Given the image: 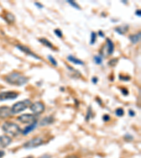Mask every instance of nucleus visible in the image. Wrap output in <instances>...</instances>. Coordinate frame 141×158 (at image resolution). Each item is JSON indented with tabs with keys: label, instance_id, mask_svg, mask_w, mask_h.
Instances as JSON below:
<instances>
[{
	"label": "nucleus",
	"instance_id": "nucleus-1",
	"mask_svg": "<svg viewBox=\"0 0 141 158\" xmlns=\"http://www.w3.org/2000/svg\"><path fill=\"white\" fill-rule=\"evenodd\" d=\"M4 80L7 83H9V85L17 86H24L28 82V79L25 76L23 75L22 74L14 72L5 76Z\"/></svg>",
	"mask_w": 141,
	"mask_h": 158
},
{
	"label": "nucleus",
	"instance_id": "nucleus-2",
	"mask_svg": "<svg viewBox=\"0 0 141 158\" xmlns=\"http://www.w3.org/2000/svg\"><path fill=\"white\" fill-rule=\"evenodd\" d=\"M2 129L5 133L12 135L14 136H17L20 133H22V130L18 124L11 122H6L2 126Z\"/></svg>",
	"mask_w": 141,
	"mask_h": 158
},
{
	"label": "nucleus",
	"instance_id": "nucleus-3",
	"mask_svg": "<svg viewBox=\"0 0 141 158\" xmlns=\"http://www.w3.org/2000/svg\"><path fill=\"white\" fill-rule=\"evenodd\" d=\"M30 105H31V102L28 99L18 102V103H15L11 108L12 114H18L21 113V112L25 110L28 107L30 106Z\"/></svg>",
	"mask_w": 141,
	"mask_h": 158
},
{
	"label": "nucleus",
	"instance_id": "nucleus-4",
	"mask_svg": "<svg viewBox=\"0 0 141 158\" xmlns=\"http://www.w3.org/2000/svg\"><path fill=\"white\" fill-rule=\"evenodd\" d=\"M114 52V44L113 43L112 40L107 38L106 44L102 47L100 50V55L102 56H108L112 55Z\"/></svg>",
	"mask_w": 141,
	"mask_h": 158
},
{
	"label": "nucleus",
	"instance_id": "nucleus-5",
	"mask_svg": "<svg viewBox=\"0 0 141 158\" xmlns=\"http://www.w3.org/2000/svg\"><path fill=\"white\" fill-rule=\"evenodd\" d=\"M43 144V140L40 137H36V138L32 139L25 142L24 144V148L25 149H33L40 146Z\"/></svg>",
	"mask_w": 141,
	"mask_h": 158
},
{
	"label": "nucleus",
	"instance_id": "nucleus-6",
	"mask_svg": "<svg viewBox=\"0 0 141 158\" xmlns=\"http://www.w3.org/2000/svg\"><path fill=\"white\" fill-rule=\"evenodd\" d=\"M30 109L35 114H40L45 111V107L44 103L38 101L31 104L30 106Z\"/></svg>",
	"mask_w": 141,
	"mask_h": 158
},
{
	"label": "nucleus",
	"instance_id": "nucleus-7",
	"mask_svg": "<svg viewBox=\"0 0 141 158\" xmlns=\"http://www.w3.org/2000/svg\"><path fill=\"white\" fill-rule=\"evenodd\" d=\"M18 120L21 123L24 124H32L36 122V117L31 114H24L19 117H18Z\"/></svg>",
	"mask_w": 141,
	"mask_h": 158
},
{
	"label": "nucleus",
	"instance_id": "nucleus-8",
	"mask_svg": "<svg viewBox=\"0 0 141 158\" xmlns=\"http://www.w3.org/2000/svg\"><path fill=\"white\" fill-rule=\"evenodd\" d=\"M16 47L18 49L20 50V52H22L23 53H25V54L29 56L34 58L35 59H36V60H41V58L39 56H38L37 55H36L34 52H32V51L30 50L28 47H26V46L21 45V44H18V45L16 46Z\"/></svg>",
	"mask_w": 141,
	"mask_h": 158
},
{
	"label": "nucleus",
	"instance_id": "nucleus-9",
	"mask_svg": "<svg viewBox=\"0 0 141 158\" xmlns=\"http://www.w3.org/2000/svg\"><path fill=\"white\" fill-rule=\"evenodd\" d=\"M19 94L14 91H4L0 93V101H7V100H14L18 98Z\"/></svg>",
	"mask_w": 141,
	"mask_h": 158
},
{
	"label": "nucleus",
	"instance_id": "nucleus-10",
	"mask_svg": "<svg viewBox=\"0 0 141 158\" xmlns=\"http://www.w3.org/2000/svg\"><path fill=\"white\" fill-rule=\"evenodd\" d=\"M12 112L11 108L8 106H1L0 107V118L5 119L9 118L11 115Z\"/></svg>",
	"mask_w": 141,
	"mask_h": 158
},
{
	"label": "nucleus",
	"instance_id": "nucleus-11",
	"mask_svg": "<svg viewBox=\"0 0 141 158\" xmlns=\"http://www.w3.org/2000/svg\"><path fill=\"white\" fill-rule=\"evenodd\" d=\"M11 143V139L8 136H0V148H6Z\"/></svg>",
	"mask_w": 141,
	"mask_h": 158
},
{
	"label": "nucleus",
	"instance_id": "nucleus-12",
	"mask_svg": "<svg viewBox=\"0 0 141 158\" xmlns=\"http://www.w3.org/2000/svg\"><path fill=\"white\" fill-rule=\"evenodd\" d=\"M37 125V121L33 122L32 124H30L29 125L25 127V128L22 131L23 135H24L25 136V135H27L29 133H30V132L33 131V130L36 128Z\"/></svg>",
	"mask_w": 141,
	"mask_h": 158
},
{
	"label": "nucleus",
	"instance_id": "nucleus-13",
	"mask_svg": "<svg viewBox=\"0 0 141 158\" xmlns=\"http://www.w3.org/2000/svg\"><path fill=\"white\" fill-rule=\"evenodd\" d=\"M54 122V118L52 116H47L43 118L40 122V126H47Z\"/></svg>",
	"mask_w": 141,
	"mask_h": 158
},
{
	"label": "nucleus",
	"instance_id": "nucleus-14",
	"mask_svg": "<svg viewBox=\"0 0 141 158\" xmlns=\"http://www.w3.org/2000/svg\"><path fill=\"white\" fill-rule=\"evenodd\" d=\"M67 60L69 61V62L73 63L76 65H84V63H83V60H81L80 59H78V58L74 57L73 56H72V55L68 56L67 57Z\"/></svg>",
	"mask_w": 141,
	"mask_h": 158
},
{
	"label": "nucleus",
	"instance_id": "nucleus-15",
	"mask_svg": "<svg viewBox=\"0 0 141 158\" xmlns=\"http://www.w3.org/2000/svg\"><path fill=\"white\" fill-rule=\"evenodd\" d=\"M38 41H39L41 44L45 46L46 47L50 48V49H55V47H54V45L52 44V43L50 42V41H49L48 40L46 39V38H44V37L40 38V39L38 40Z\"/></svg>",
	"mask_w": 141,
	"mask_h": 158
},
{
	"label": "nucleus",
	"instance_id": "nucleus-16",
	"mask_svg": "<svg viewBox=\"0 0 141 158\" xmlns=\"http://www.w3.org/2000/svg\"><path fill=\"white\" fill-rule=\"evenodd\" d=\"M140 37H141V35H140V32H139V33H137V34L129 35V39L130 42L133 43V44H137L138 42H140Z\"/></svg>",
	"mask_w": 141,
	"mask_h": 158
},
{
	"label": "nucleus",
	"instance_id": "nucleus-17",
	"mask_svg": "<svg viewBox=\"0 0 141 158\" xmlns=\"http://www.w3.org/2000/svg\"><path fill=\"white\" fill-rule=\"evenodd\" d=\"M129 28V26L128 25H122V26H119L115 28V32L119 33V35H124L126 32L128 31V29Z\"/></svg>",
	"mask_w": 141,
	"mask_h": 158
},
{
	"label": "nucleus",
	"instance_id": "nucleus-18",
	"mask_svg": "<svg viewBox=\"0 0 141 158\" xmlns=\"http://www.w3.org/2000/svg\"><path fill=\"white\" fill-rule=\"evenodd\" d=\"M5 19L7 20V21L9 23H12L14 22L15 20V16L11 13H7L5 16Z\"/></svg>",
	"mask_w": 141,
	"mask_h": 158
},
{
	"label": "nucleus",
	"instance_id": "nucleus-19",
	"mask_svg": "<svg viewBox=\"0 0 141 158\" xmlns=\"http://www.w3.org/2000/svg\"><path fill=\"white\" fill-rule=\"evenodd\" d=\"M68 3L71 5V6L73 7L74 9H76L78 10H80L81 9V7L79 6V5L76 3V2H75L74 1H73V0H68L67 1Z\"/></svg>",
	"mask_w": 141,
	"mask_h": 158
},
{
	"label": "nucleus",
	"instance_id": "nucleus-20",
	"mask_svg": "<svg viewBox=\"0 0 141 158\" xmlns=\"http://www.w3.org/2000/svg\"><path fill=\"white\" fill-rule=\"evenodd\" d=\"M96 40H97V34L95 32H91V37H90V44L92 45L94 44L96 42Z\"/></svg>",
	"mask_w": 141,
	"mask_h": 158
},
{
	"label": "nucleus",
	"instance_id": "nucleus-21",
	"mask_svg": "<svg viewBox=\"0 0 141 158\" xmlns=\"http://www.w3.org/2000/svg\"><path fill=\"white\" fill-rule=\"evenodd\" d=\"M47 58H48V60H50V62L52 63V64L54 65V66H57V65H58V63H57V61H56V60H55V58H54L52 56H51V55H49L48 56H47Z\"/></svg>",
	"mask_w": 141,
	"mask_h": 158
},
{
	"label": "nucleus",
	"instance_id": "nucleus-22",
	"mask_svg": "<svg viewBox=\"0 0 141 158\" xmlns=\"http://www.w3.org/2000/svg\"><path fill=\"white\" fill-rule=\"evenodd\" d=\"M94 60L97 65H101L102 63V58L101 56H94Z\"/></svg>",
	"mask_w": 141,
	"mask_h": 158
},
{
	"label": "nucleus",
	"instance_id": "nucleus-23",
	"mask_svg": "<svg viewBox=\"0 0 141 158\" xmlns=\"http://www.w3.org/2000/svg\"><path fill=\"white\" fill-rule=\"evenodd\" d=\"M118 58H112V59L110 60L108 63V65L111 66V67H114L115 65L117 64L118 63Z\"/></svg>",
	"mask_w": 141,
	"mask_h": 158
},
{
	"label": "nucleus",
	"instance_id": "nucleus-24",
	"mask_svg": "<svg viewBox=\"0 0 141 158\" xmlns=\"http://www.w3.org/2000/svg\"><path fill=\"white\" fill-rule=\"evenodd\" d=\"M115 113H116L118 117H122L124 114V110L121 108H117L116 110V111H115Z\"/></svg>",
	"mask_w": 141,
	"mask_h": 158
},
{
	"label": "nucleus",
	"instance_id": "nucleus-25",
	"mask_svg": "<svg viewBox=\"0 0 141 158\" xmlns=\"http://www.w3.org/2000/svg\"><path fill=\"white\" fill-rule=\"evenodd\" d=\"M54 32L56 35V37H58L59 38H62L63 37V33L61 32V30L59 29H55L54 30Z\"/></svg>",
	"mask_w": 141,
	"mask_h": 158
},
{
	"label": "nucleus",
	"instance_id": "nucleus-26",
	"mask_svg": "<svg viewBox=\"0 0 141 158\" xmlns=\"http://www.w3.org/2000/svg\"><path fill=\"white\" fill-rule=\"evenodd\" d=\"M119 79H120V80H123V81H129V80H130V77H129V76H127V75H119Z\"/></svg>",
	"mask_w": 141,
	"mask_h": 158
},
{
	"label": "nucleus",
	"instance_id": "nucleus-27",
	"mask_svg": "<svg viewBox=\"0 0 141 158\" xmlns=\"http://www.w3.org/2000/svg\"><path fill=\"white\" fill-rule=\"evenodd\" d=\"M92 114V111H91V108H89L88 110V113H87V116H86V120L88 121L90 118V115Z\"/></svg>",
	"mask_w": 141,
	"mask_h": 158
},
{
	"label": "nucleus",
	"instance_id": "nucleus-28",
	"mask_svg": "<svg viewBox=\"0 0 141 158\" xmlns=\"http://www.w3.org/2000/svg\"><path fill=\"white\" fill-rule=\"evenodd\" d=\"M121 93L123 94V95H124V96H126V95H128V94H129V91H128V89H121Z\"/></svg>",
	"mask_w": 141,
	"mask_h": 158
},
{
	"label": "nucleus",
	"instance_id": "nucleus-29",
	"mask_svg": "<svg viewBox=\"0 0 141 158\" xmlns=\"http://www.w3.org/2000/svg\"><path fill=\"white\" fill-rule=\"evenodd\" d=\"M97 81H98V79H97V77H94L92 78V82L95 84V85H96V84L97 83Z\"/></svg>",
	"mask_w": 141,
	"mask_h": 158
},
{
	"label": "nucleus",
	"instance_id": "nucleus-30",
	"mask_svg": "<svg viewBox=\"0 0 141 158\" xmlns=\"http://www.w3.org/2000/svg\"><path fill=\"white\" fill-rule=\"evenodd\" d=\"M35 6H37V8H39V9H42V8H43V5H42V4H41L40 3H39V2H35Z\"/></svg>",
	"mask_w": 141,
	"mask_h": 158
},
{
	"label": "nucleus",
	"instance_id": "nucleus-31",
	"mask_svg": "<svg viewBox=\"0 0 141 158\" xmlns=\"http://www.w3.org/2000/svg\"><path fill=\"white\" fill-rule=\"evenodd\" d=\"M103 119H104V121H105V122L109 121L110 119V117L109 115H107V114H105V115L103 117Z\"/></svg>",
	"mask_w": 141,
	"mask_h": 158
},
{
	"label": "nucleus",
	"instance_id": "nucleus-32",
	"mask_svg": "<svg viewBox=\"0 0 141 158\" xmlns=\"http://www.w3.org/2000/svg\"><path fill=\"white\" fill-rule=\"evenodd\" d=\"M39 158H51V156L50 155H47V154H45V155H43L42 156L40 157Z\"/></svg>",
	"mask_w": 141,
	"mask_h": 158
},
{
	"label": "nucleus",
	"instance_id": "nucleus-33",
	"mask_svg": "<svg viewBox=\"0 0 141 158\" xmlns=\"http://www.w3.org/2000/svg\"><path fill=\"white\" fill-rule=\"evenodd\" d=\"M135 15H136V16H138V17H140V16H141L140 10H137V11H135Z\"/></svg>",
	"mask_w": 141,
	"mask_h": 158
},
{
	"label": "nucleus",
	"instance_id": "nucleus-34",
	"mask_svg": "<svg viewBox=\"0 0 141 158\" xmlns=\"http://www.w3.org/2000/svg\"><path fill=\"white\" fill-rule=\"evenodd\" d=\"M129 115L131 116V117L135 116V112L131 110H129Z\"/></svg>",
	"mask_w": 141,
	"mask_h": 158
},
{
	"label": "nucleus",
	"instance_id": "nucleus-35",
	"mask_svg": "<svg viewBox=\"0 0 141 158\" xmlns=\"http://www.w3.org/2000/svg\"><path fill=\"white\" fill-rule=\"evenodd\" d=\"M66 158H78V157L76 156V155H68V156H67Z\"/></svg>",
	"mask_w": 141,
	"mask_h": 158
},
{
	"label": "nucleus",
	"instance_id": "nucleus-36",
	"mask_svg": "<svg viewBox=\"0 0 141 158\" xmlns=\"http://www.w3.org/2000/svg\"><path fill=\"white\" fill-rule=\"evenodd\" d=\"M98 35H99L100 37H104V33L102 32V31H101V30H100V31L98 32Z\"/></svg>",
	"mask_w": 141,
	"mask_h": 158
},
{
	"label": "nucleus",
	"instance_id": "nucleus-37",
	"mask_svg": "<svg viewBox=\"0 0 141 158\" xmlns=\"http://www.w3.org/2000/svg\"><path fill=\"white\" fill-rule=\"evenodd\" d=\"M4 151H1V150H0V158L1 157H2L4 155Z\"/></svg>",
	"mask_w": 141,
	"mask_h": 158
}]
</instances>
